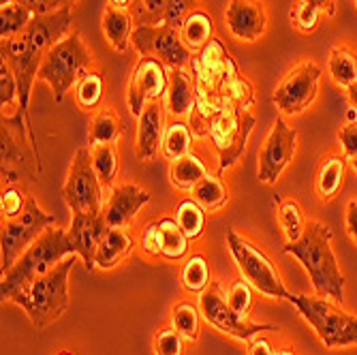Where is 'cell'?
<instances>
[{
	"label": "cell",
	"instance_id": "1",
	"mask_svg": "<svg viewBox=\"0 0 357 355\" xmlns=\"http://www.w3.org/2000/svg\"><path fill=\"white\" fill-rule=\"evenodd\" d=\"M332 240L334 234L330 227H326L319 220H310L306 222L302 238L296 242H287L282 250L287 255H294L302 264V268L310 276L317 296L330 298L336 304H342L347 276L340 272L338 259L332 248Z\"/></svg>",
	"mask_w": 357,
	"mask_h": 355
},
{
	"label": "cell",
	"instance_id": "2",
	"mask_svg": "<svg viewBox=\"0 0 357 355\" xmlns=\"http://www.w3.org/2000/svg\"><path fill=\"white\" fill-rule=\"evenodd\" d=\"M77 264L75 255L62 259L54 270L32 278L9 296V302L22 306L35 330L58 321L69 306V274Z\"/></svg>",
	"mask_w": 357,
	"mask_h": 355
},
{
	"label": "cell",
	"instance_id": "3",
	"mask_svg": "<svg viewBox=\"0 0 357 355\" xmlns=\"http://www.w3.org/2000/svg\"><path fill=\"white\" fill-rule=\"evenodd\" d=\"M69 255H77L73 240L69 238V232L60 229L58 225L47 227L35 242H32L15 266L3 274V282H0V298L9 300L13 292L20 287L30 282L32 278L43 276L50 270H54L62 259H67Z\"/></svg>",
	"mask_w": 357,
	"mask_h": 355
},
{
	"label": "cell",
	"instance_id": "4",
	"mask_svg": "<svg viewBox=\"0 0 357 355\" xmlns=\"http://www.w3.org/2000/svg\"><path fill=\"white\" fill-rule=\"evenodd\" d=\"M289 302L298 308L306 324L317 332L326 349L357 347V317L342 310L328 298L291 294Z\"/></svg>",
	"mask_w": 357,
	"mask_h": 355
},
{
	"label": "cell",
	"instance_id": "5",
	"mask_svg": "<svg viewBox=\"0 0 357 355\" xmlns=\"http://www.w3.org/2000/svg\"><path fill=\"white\" fill-rule=\"evenodd\" d=\"M90 64L92 56L88 47L77 32H71L69 37H64L60 43L45 52L37 80L47 82L54 90V101L62 103L67 92L75 88L77 82L88 73Z\"/></svg>",
	"mask_w": 357,
	"mask_h": 355
},
{
	"label": "cell",
	"instance_id": "6",
	"mask_svg": "<svg viewBox=\"0 0 357 355\" xmlns=\"http://www.w3.org/2000/svg\"><path fill=\"white\" fill-rule=\"evenodd\" d=\"M227 248H229L231 257L236 259L242 278H246L257 292H261L264 296L274 300H289L291 294L287 292L278 270L264 250H259L250 240L240 236L236 229L227 232Z\"/></svg>",
	"mask_w": 357,
	"mask_h": 355
},
{
	"label": "cell",
	"instance_id": "7",
	"mask_svg": "<svg viewBox=\"0 0 357 355\" xmlns=\"http://www.w3.org/2000/svg\"><path fill=\"white\" fill-rule=\"evenodd\" d=\"M24 124L26 118L15 112V116H3V131H0V144H3V180L17 182L22 178L37 182L41 174L39 150L24 142ZM28 128V124H26Z\"/></svg>",
	"mask_w": 357,
	"mask_h": 355
},
{
	"label": "cell",
	"instance_id": "8",
	"mask_svg": "<svg viewBox=\"0 0 357 355\" xmlns=\"http://www.w3.org/2000/svg\"><path fill=\"white\" fill-rule=\"evenodd\" d=\"M56 222L58 220L54 214L41 210L37 199L28 195L24 212L3 222V238H0V246H3V274H7L24 255V250Z\"/></svg>",
	"mask_w": 357,
	"mask_h": 355
},
{
	"label": "cell",
	"instance_id": "9",
	"mask_svg": "<svg viewBox=\"0 0 357 355\" xmlns=\"http://www.w3.org/2000/svg\"><path fill=\"white\" fill-rule=\"evenodd\" d=\"M101 178L96 176L92 156L88 148H79L73 156V163L69 167L67 182L62 186V197L69 210L75 212H92L101 214L105 204H103V188H101Z\"/></svg>",
	"mask_w": 357,
	"mask_h": 355
},
{
	"label": "cell",
	"instance_id": "10",
	"mask_svg": "<svg viewBox=\"0 0 357 355\" xmlns=\"http://www.w3.org/2000/svg\"><path fill=\"white\" fill-rule=\"evenodd\" d=\"M199 308H202V317L208 321L210 326H214L218 332L244 340L248 342L250 338L264 334V332H278V326L272 324H252L246 317L238 315L229 302H227V296L220 294V287L216 282H212L206 292L199 296Z\"/></svg>",
	"mask_w": 357,
	"mask_h": 355
},
{
	"label": "cell",
	"instance_id": "11",
	"mask_svg": "<svg viewBox=\"0 0 357 355\" xmlns=\"http://www.w3.org/2000/svg\"><path fill=\"white\" fill-rule=\"evenodd\" d=\"M131 43L142 56L158 58L167 69H184L190 60V50L182 41L180 30L167 24H139L133 30Z\"/></svg>",
	"mask_w": 357,
	"mask_h": 355
},
{
	"label": "cell",
	"instance_id": "12",
	"mask_svg": "<svg viewBox=\"0 0 357 355\" xmlns=\"http://www.w3.org/2000/svg\"><path fill=\"white\" fill-rule=\"evenodd\" d=\"M321 67L317 62H302L291 69L274 92V103L284 116H296L308 109L319 92Z\"/></svg>",
	"mask_w": 357,
	"mask_h": 355
},
{
	"label": "cell",
	"instance_id": "13",
	"mask_svg": "<svg viewBox=\"0 0 357 355\" xmlns=\"http://www.w3.org/2000/svg\"><path fill=\"white\" fill-rule=\"evenodd\" d=\"M169 88V73L167 67L158 58L142 56L135 64V69L128 80L126 101L133 116H142L144 107L152 101H160L167 96Z\"/></svg>",
	"mask_w": 357,
	"mask_h": 355
},
{
	"label": "cell",
	"instance_id": "14",
	"mask_svg": "<svg viewBox=\"0 0 357 355\" xmlns=\"http://www.w3.org/2000/svg\"><path fill=\"white\" fill-rule=\"evenodd\" d=\"M212 128H210V135L220 152V172H227L229 167H234L238 163V158L242 156V152L246 150V142L252 133V126H255V116L244 112L240 114L236 107L229 112H222L220 116H216L212 120Z\"/></svg>",
	"mask_w": 357,
	"mask_h": 355
},
{
	"label": "cell",
	"instance_id": "15",
	"mask_svg": "<svg viewBox=\"0 0 357 355\" xmlns=\"http://www.w3.org/2000/svg\"><path fill=\"white\" fill-rule=\"evenodd\" d=\"M298 146V133L291 128L284 118H276L272 131L266 139V144L259 150V182L264 184H276L280 174L287 169L291 158L296 154Z\"/></svg>",
	"mask_w": 357,
	"mask_h": 355
},
{
	"label": "cell",
	"instance_id": "16",
	"mask_svg": "<svg viewBox=\"0 0 357 355\" xmlns=\"http://www.w3.org/2000/svg\"><path fill=\"white\" fill-rule=\"evenodd\" d=\"M107 232H109V225L103 212L101 214H92V212L73 214L69 238L75 244V250L79 255V259L84 262L86 272H92L96 268V250H99Z\"/></svg>",
	"mask_w": 357,
	"mask_h": 355
},
{
	"label": "cell",
	"instance_id": "17",
	"mask_svg": "<svg viewBox=\"0 0 357 355\" xmlns=\"http://www.w3.org/2000/svg\"><path fill=\"white\" fill-rule=\"evenodd\" d=\"M71 24H73V11L71 7L58 9L54 13L35 15L22 32V37L41 52H47L56 43H60L64 37L71 35Z\"/></svg>",
	"mask_w": 357,
	"mask_h": 355
},
{
	"label": "cell",
	"instance_id": "18",
	"mask_svg": "<svg viewBox=\"0 0 357 355\" xmlns=\"http://www.w3.org/2000/svg\"><path fill=\"white\" fill-rule=\"evenodd\" d=\"M225 20L229 32L240 41H257L268 28V13L259 0H231Z\"/></svg>",
	"mask_w": 357,
	"mask_h": 355
},
{
	"label": "cell",
	"instance_id": "19",
	"mask_svg": "<svg viewBox=\"0 0 357 355\" xmlns=\"http://www.w3.org/2000/svg\"><path fill=\"white\" fill-rule=\"evenodd\" d=\"M150 204V192L135 184H120L112 190V195L103 208L109 227H126L137 212Z\"/></svg>",
	"mask_w": 357,
	"mask_h": 355
},
{
	"label": "cell",
	"instance_id": "20",
	"mask_svg": "<svg viewBox=\"0 0 357 355\" xmlns=\"http://www.w3.org/2000/svg\"><path fill=\"white\" fill-rule=\"evenodd\" d=\"M165 107L160 101H152L144 107L142 116L137 118V142L135 154L139 160H152L163 142L165 133Z\"/></svg>",
	"mask_w": 357,
	"mask_h": 355
},
{
	"label": "cell",
	"instance_id": "21",
	"mask_svg": "<svg viewBox=\"0 0 357 355\" xmlns=\"http://www.w3.org/2000/svg\"><path fill=\"white\" fill-rule=\"evenodd\" d=\"M344 172H347L344 154H330L319 163L314 190L323 202H332L338 197V192L342 190V184H344Z\"/></svg>",
	"mask_w": 357,
	"mask_h": 355
},
{
	"label": "cell",
	"instance_id": "22",
	"mask_svg": "<svg viewBox=\"0 0 357 355\" xmlns=\"http://www.w3.org/2000/svg\"><path fill=\"white\" fill-rule=\"evenodd\" d=\"M131 250H133V238L126 232V227H109L99 250H96V268L112 270L124 257L131 255Z\"/></svg>",
	"mask_w": 357,
	"mask_h": 355
},
{
	"label": "cell",
	"instance_id": "23",
	"mask_svg": "<svg viewBox=\"0 0 357 355\" xmlns=\"http://www.w3.org/2000/svg\"><path fill=\"white\" fill-rule=\"evenodd\" d=\"M195 107V86L184 69H172L167 88V109L172 116L182 118Z\"/></svg>",
	"mask_w": 357,
	"mask_h": 355
},
{
	"label": "cell",
	"instance_id": "24",
	"mask_svg": "<svg viewBox=\"0 0 357 355\" xmlns=\"http://www.w3.org/2000/svg\"><path fill=\"white\" fill-rule=\"evenodd\" d=\"M133 17L126 9L107 7L103 13V35L116 52H124L133 37Z\"/></svg>",
	"mask_w": 357,
	"mask_h": 355
},
{
	"label": "cell",
	"instance_id": "25",
	"mask_svg": "<svg viewBox=\"0 0 357 355\" xmlns=\"http://www.w3.org/2000/svg\"><path fill=\"white\" fill-rule=\"evenodd\" d=\"M206 176H208L206 163L192 152L174 160L172 167H169V180L180 190H192Z\"/></svg>",
	"mask_w": 357,
	"mask_h": 355
},
{
	"label": "cell",
	"instance_id": "26",
	"mask_svg": "<svg viewBox=\"0 0 357 355\" xmlns=\"http://www.w3.org/2000/svg\"><path fill=\"white\" fill-rule=\"evenodd\" d=\"M158 225V236H160V257H165L169 262H180L188 252V238L180 229L176 218H160Z\"/></svg>",
	"mask_w": 357,
	"mask_h": 355
},
{
	"label": "cell",
	"instance_id": "27",
	"mask_svg": "<svg viewBox=\"0 0 357 355\" xmlns=\"http://www.w3.org/2000/svg\"><path fill=\"white\" fill-rule=\"evenodd\" d=\"M212 30H214L212 17L206 11L197 9L184 20L180 28V37L190 52H197V50H204L212 41Z\"/></svg>",
	"mask_w": 357,
	"mask_h": 355
},
{
	"label": "cell",
	"instance_id": "28",
	"mask_svg": "<svg viewBox=\"0 0 357 355\" xmlns=\"http://www.w3.org/2000/svg\"><path fill=\"white\" fill-rule=\"evenodd\" d=\"M192 131L190 126L182 120H174L165 126L163 133V142H160V154H163L167 160H178L186 154H190L192 148Z\"/></svg>",
	"mask_w": 357,
	"mask_h": 355
},
{
	"label": "cell",
	"instance_id": "29",
	"mask_svg": "<svg viewBox=\"0 0 357 355\" xmlns=\"http://www.w3.org/2000/svg\"><path fill=\"white\" fill-rule=\"evenodd\" d=\"M192 199L199 202L206 210L214 212L229 202V188H227V184L222 182L220 176L208 174L197 186L192 188Z\"/></svg>",
	"mask_w": 357,
	"mask_h": 355
},
{
	"label": "cell",
	"instance_id": "30",
	"mask_svg": "<svg viewBox=\"0 0 357 355\" xmlns=\"http://www.w3.org/2000/svg\"><path fill=\"white\" fill-rule=\"evenodd\" d=\"M206 208L195 199H182L176 208V220L188 240H197L206 229Z\"/></svg>",
	"mask_w": 357,
	"mask_h": 355
},
{
	"label": "cell",
	"instance_id": "31",
	"mask_svg": "<svg viewBox=\"0 0 357 355\" xmlns=\"http://www.w3.org/2000/svg\"><path fill=\"white\" fill-rule=\"evenodd\" d=\"M182 285L188 294L202 296L206 289L212 285L210 282V266L206 262L204 255H192L186 259L184 268H182Z\"/></svg>",
	"mask_w": 357,
	"mask_h": 355
},
{
	"label": "cell",
	"instance_id": "32",
	"mask_svg": "<svg viewBox=\"0 0 357 355\" xmlns=\"http://www.w3.org/2000/svg\"><path fill=\"white\" fill-rule=\"evenodd\" d=\"M330 75L342 88L357 82V54L349 47H334L330 54Z\"/></svg>",
	"mask_w": 357,
	"mask_h": 355
},
{
	"label": "cell",
	"instance_id": "33",
	"mask_svg": "<svg viewBox=\"0 0 357 355\" xmlns=\"http://www.w3.org/2000/svg\"><path fill=\"white\" fill-rule=\"evenodd\" d=\"M124 131V126L114 109H101L90 122V144H114L120 133Z\"/></svg>",
	"mask_w": 357,
	"mask_h": 355
},
{
	"label": "cell",
	"instance_id": "34",
	"mask_svg": "<svg viewBox=\"0 0 357 355\" xmlns=\"http://www.w3.org/2000/svg\"><path fill=\"white\" fill-rule=\"evenodd\" d=\"M105 92V82L99 73L88 71L75 86V103L84 112H92L101 105Z\"/></svg>",
	"mask_w": 357,
	"mask_h": 355
},
{
	"label": "cell",
	"instance_id": "35",
	"mask_svg": "<svg viewBox=\"0 0 357 355\" xmlns=\"http://www.w3.org/2000/svg\"><path fill=\"white\" fill-rule=\"evenodd\" d=\"M35 17L30 9H26L22 3H13L0 9V39L7 41L13 37H20L30 24V20Z\"/></svg>",
	"mask_w": 357,
	"mask_h": 355
},
{
	"label": "cell",
	"instance_id": "36",
	"mask_svg": "<svg viewBox=\"0 0 357 355\" xmlns=\"http://www.w3.org/2000/svg\"><path fill=\"white\" fill-rule=\"evenodd\" d=\"M90 156L96 176L105 186H112L118 176V152L114 144H94L90 146Z\"/></svg>",
	"mask_w": 357,
	"mask_h": 355
},
{
	"label": "cell",
	"instance_id": "37",
	"mask_svg": "<svg viewBox=\"0 0 357 355\" xmlns=\"http://www.w3.org/2000/svg\"><path fill=\"white\" fill-rule=\"evenodd\" d=\"M278 222L282 227V234L287 238V242H296L302 238L306 222H304V214L302 208L296 199H284L278 206Z\"/></svg>",
	"mask_w": 357,
	"mask_h": 355
},
{
	"label": "cell",
	"instance_id": "38",
	"mask_svg": "<svg viewBox=\"0 0 357 355\" xmlns=\"http://www.w3.org/2000/svg\"><path fill=\"white\" fill-rule=\"evenodd\" d=\"M199 317L202 308L190 302L176 304L172 312V326L186 338V340H197L199 338Z\"/></svg>",
	"mask_w": 357,
	"mask_h": 355
},
{
	"label": "cell",
	"instance_id": "39",
	"mask_svg": "<svg viewBox=\"0 0 357 355\" xmlns=\"http://www.w3.org/2000/svg\"><path fill=\"white\" fill-rule=\"evenodd\" d=\"M15 101L20 105L17 80H15V73L11 71V67L3 60L0 62V105H3V116H11L9 112L13 109Z\"/></svg>",
	"mask_w": 357,
	"mask_h": 355
},
{
	"label": "cell",
	"instance_id": "40",
	"mask_svg": "<svg viewBox=\"0 0 357 355\" xmlns=\"http://www.w3.org/2000/svg\"><path fill=\"white\" fill-rule=\"evenodd\" d=\"M252 289L255 287L246 278H236L229 285V292H227V302H229V306L242 317H246L252 308V302H255Z\"/></svg>",
	"mask_w": 357,
	"mask_h": 355
},
{
	"label": "cell",
	"instance_id": "41",
	"mask_svg": "<svg viewBox=\"0 0 357 355\" xmlns=\"http://www.w3.org/2000/svg\"><path fill=\"white\" fill-rule=\"evenodd\" d=\"M323 13L326 11H321L319 7H312V5L304 3V0H298L294 9H291V22H294V26L302 32H314L321 24Z\"/></svg>",
	"mask_w": 357,
	"mask_h": 355
},
{
	"label": "cell",
	"instance_id": "42",
	"mask_svg": "<svg viewBox=\"0 0 357 355\" xmlns=\"http://www.w3.org/2000/svg\"><path fill=\"white\" fill-rule=\"evenodd\" d=\"M184 336L172 326L156 332L154 336V353L156 355H184Z\"/></svg>",
	"mask_w": 357,
	"mask_h": 355
},
{
	"label": "cell",
	"instance_id": "43",
	"mask_svg": "<svg viewBox=\"0 0 357 355\" xmlns=\"http://www.w3.org/2000/svg\"><path fill=\"white\" fill-rule=\"evenodd\" d=\"M197 0H167V7H165V17H163V24L180 30L184 20L192 13L197 11Z\"/></svg>",
	"mask_w": 357,
	"mask_h": 355
},
{
	"label": "cell",
	"instance_id": "44",
	"mask_svg": "<svg viewBox=\"0 0 357 355\" xmlns=\"http://www.w3.org/2000/svg\"><path fill=\"white\" fill-rule=\"evenodd\" d=\"M28 197L15 186H9L3 190V202H0V210H3V218H15L24 212Z\"/></svg>",
	"mask_w": 357,
	"mask_h": 355
},
{
	"label": "cell",
	"instance_id": "45",
	"mask_svg": "<svg viewBox=\"0 0 357 355\" xmlns=\"http://www.w3.org/2000/svg\"><path fill=\"white\" fill-rule=\"evenodd\" d=\"M17 3H22L35 15H45V13H54L64 7H73L75 0H17Z\"/></svg>",
	"mask_w": 357,
	"mask_h": 355
},
{
	"label": "cell",
	"instance_id": "46",
	"mask_svg": "<svg viewBox=\"0 0 357 355\" xmlns=\"http://www.w3.org/2000/svg\"><path fill=\"white\" fill-rule=\"evenodd\" d=\"M338 142L342 146V154L347 158L357 156V120L355 122H347L340 131H338Z\"/></svg>",
	"mask_w": 357,
	"mask_h": 355
},
{
	"label": "cell",
	"instance_id": "47",
	"mask_svg": "<svg viewBox=\"0 0 357 355\" xmlns=\"http://www.w3.org/2000/svg\"><path fill=\"white\" fill-rule=\"evenodd\" d=\"M142 248L148 257H160V236H158V225L156 220L150 222L142 234Z\"/></svg>",
	"mask_w": 357,
	"mask_h": 355
},
{
	"label": "cell",
	"instance_id": "48",
	"mask_svg": "<svg viewBox=\"0 0 357 355\" xmlns=\"http://www.w3.org/2000/svg\"><path fill=\"white\" fill-rule=\"evenodd\" d=\"M142 5H144L146 20H148L150 24H156V22L163 24L167 0H142ZM148 22H146V24H148Z\"/></svg>",
	"mask_w": 357,
	"mask_h": 355
},
{
	"label": "cell",
	"instance_id": "49",
	"mask_svg": "<svg viewBox=\"0 0 357 355\" xmlns=\"http://www.w3.org/2000/svg\"><path fill=\"white\" fill-rule=\"evenodd\" d=\"M248 355H276V349L272 347V342L268 338H264L261 334L255 336L248 340V349H246Z\"/></svg>",
	"mask_w": 357,
	"mask_h": 355
},
{
	"label": "cell",
	"instance_id": "50",
	"mask_svg": "<svg viewBox=\"0 0 357 355\" xmlns=\"http://www.w3.org/2000/svg\"><path fill=\"white\" fill-rule=\"evenodd\" d=\"M344 222H347V234H349V238H351L353 244L357 246V199L349 202Z\"/></svg>",
	"mask_w": 357,
	"mask_h": 355
},
{
	"label": "cell",
	"instance_id": "51",
	"mask_svg": "<svg viewBox=\"0 0 357 355\" xmlns=\"http://www.w3.org/2000/svg\"><path fill=\"white\" fill-rule=\"evenodd\" d=\"M347 99H349L351 107L357 109V82H353V84L347 88Z\"/></svg>",
	"mask_w": 357,
	"mask_h": 355
},
{
	"label": "cell",
	"instance_id": "52",
	"mask_svg": "<svg viewBox=\"0 0 357 355\" xmlns=\"http://www.w3.org/2000/svg\"><path fill=\"white\" fill-rule=\"evenodd\" d=\"M304 3H308L312 7H319L321 11H328V7H332V0H304Z\"/></svg>",
	"mask_w": 357,
	"mask_h": 355
},
{
	"label": "cell",
	"instance_id": "53",
	"mask_svg": "<svg viewBox=\"0 0 357 355\" xmlns=\"http://www.w3.org/2000/svg\"><path fill=\"white\" fill-rule=\"evenodd\" d=\"M112 7H118V9H126L133 5V0H109Z\"/></svg>",
	"mask_w": 357,
	"mask_h": 355
},
{
	"label": "cell",
	"instance_id": "54",
	"mask_svg": "<svg viewBox=\"0 0 357 355\" xmlns=\"http://www.w3.org/2000/svg\"><path fill=\"white\" fill-rule=\"evenodd\" d=\"M276 355H298L296 351H291V349H278Z\"/></svg>",
	"mask_w": 357,
	"mask_h": 355
},
{
	"label": "cell",
	"instance_id": "55",
	"mask_svg": "<svg viewBox=\"0 0 357 355\" xmlns=\"http://www.w3.org/2000/svg\"><path fill=\"white\" fill-rule=\"evenodd\" d=\"M17 0H0V7H7V5H13Z\"/></svg>",
	"mask_w": 357,
	"mask_h": 355
},
{
	"label": "cell",
	"instance_id": "56",
	"mask_svg": "<svg viewBox=\"0 0 357 355\" xmlns=\"http://www.w3.org/2000/svg\"><path fill=\"white\" fill-rule=\"evenodd\" d=\"M351 165H353V169L357 172V156H353V158H351Z\"/></svg>",
	"mask_w": 357,
	"mask_h": 355
},
{
	"label": "cell",
	"instance_id": "57",
	"mask_svg": "<svg viewBox=\"0 0 357 355\" xmlns=\"http://www.w3.org/2000/svg\"><path fill=\"white\" fill-rule=\"evenodd\" d=\"M56 355H73L71 351H60V353H56Z\"/></svg>",
	"mask_w": 357,
	"mask_h": 355
},
{
	"label": "cell",
	"instance_id": "58",
	"mask_svg": "<svg viewBox=\"0 0 357 355\" xmlns=\"http://www.w3.org/2000/svg\"><path fill=\"white\" fill-rule=\"evenodd\" d=\"M355 5H357V0H355Z\"/></svg>",
	"mask_w": 357,
	"mask_h": 355
}]
</instances>
